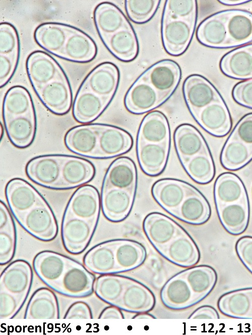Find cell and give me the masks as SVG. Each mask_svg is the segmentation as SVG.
<instances>
[{"instance_id": "40", "label": "cell", "mask_w": 252, "mask_h": 335, "mask_svg": "<svg viewBox=\"0 0 252 335\" xmlns=\"http://www.w3.org/2000/svg\"><path fill=\"white\" fill-rule=\"evenodd\" d=\"M196 37L204 46L213 48H225L227 39L226 11L207 18L199 25Z\"/></svg>"}, {"instance_id": "29", "label": "cell", "mask_w": 252, "mask_h": 335, "mask_svg": "<svg viewBox=\"0 0 252 335\" xmlns=\"http://www.w3.org/2000/svg\"><path fill=\"white\" fill-rule=\"evenodd\" d=\"M193 118L205 131L217 137L226 135L232 126L231 117L223 100L210 104Z\"/></svg>"}, {"instance_id": "5", "label": "cell", "mask_w": 252, "mask_h": 335, "mask_svg": "<svg viewBox=\"0 0 252 335\" xmlns=\"http://www.w3.org/2000/svg\"><path fill=\"white\" fill-rule=\"evenodd\" d=\"M33 279L30 264L17 260L9 264L0 276V319L13 318L29 294Z\"/></svg>"}, {"instance_id": "8", "label": "cell", "mask_w": 252, "mask_h": 335, "mask_svg": "<svg viewBox=\"0 0 252 335\" xmlns=\"http://www.w3.org/2000/svg\"><path fill=\"white\" fill-rule=\"evenodd\" d=\"M181 76L178 64L164 59L149 67L138 78L149 83L158 92L164 104L174 93Z\"/></svg>"}, {"instance_id": "55", "label": "cell", "mask_w": 252, "mask_h": 335, "mask_svg": "<svg viewBox=\"0 0 252 335\" xmlns=\"http://www.w3.org/2000/svg\"><path fill=\"white\" fill-rule=\"evenodd\" d=\"M221 4L227 6H234L250 2V1L245 0H224L219 1Z\"/></svg>"}, {"instance_id": "51", "label": "cell", "mask_w": 252, "mask_h": 335, "mask_svg": "<svg viewBox=\"0 0 252 335\" xmlns=\"http://www.w3.org/2000/svg\"><path fill=\"white\" fill-rule=\"evenodd\" d=\"M65 319H92V312L89 305L84 301H77L69 307Z\"/></svg>"}, {"instance_id": "18", "label": "cell", "mask_w": 252, "mask_h": 335, "mask_svg": "<svg viewBox=\"0 0 252 335\" xmlns=\"http://www.w3.org/2000/svg\"><path fill=\"white\" fill-rule=\"evenodd\" d=\"M119 70L110 62H104L95 67L81 85L95 94L113 99L119 81Z\"/></svg>"}, {"instance_id": "23", "label": "cell", "mask_w": 252, "mask_h": 335, "mask_svg": "<svg viewBox=\"0 0 252 335\" xmlns=\"http://www.w3.org/2000/svg\"><path fill=\"white\" fill-rule=\"evenodd\" d=\"M100 129V123L74 127L65 136V145L68 149L77 154L95 158Z\"/></svg>"}, {"instance_id": "21", "label": "cell", "mask_w": 252, "mask_h": 335, "mask_svg": "<svg viewBox=\"0 0 252 335\" xmlns=\"http://www.w3.org/2000/svg\"><path fill=\"white\" fill-rule=\"evenodd\" d=\"M112 100L100 97L81 85L73 104V116L80 123H90L103 113Z\"/></svg>"}, {"instance_id": "26", "label": "cell", "mask_w": 252, "mask_h": 335, "mask_svg": "<svg viewBox=\"0 0 252 335\" xmlns=\"http://www.w3.org/2000/svg\"><path fill=\"white\" fill-rule=\"evenodd\" d=\"M158 92L147 82L138 78L124 99L126 109L134 114H143L163 104Z\"/></svg>"}, {"instance_id": "41", "label": "cell", "mask_w": 252, "mask_h": 335, "mask_svg": "<svg viewBox=\"0 0 252 335\" xmlns=\"http://www.w3.org/2000/svg\"><path fill=\"white\" fill-rule=\"evenodd\" d=\"M167 142H170V132L166 117L159 111L149 112L141 122L137 142L161 143Z\"/></svg>"}, {"instance_id": "22", "label": "cell", "mask_w": 252, "mask_h": 335, "mask_svg": "<svg viewBox=\"0 0 252 335\" xmlns=\"http://www.w3.org/2000/svg\"><path fill=\"white\" fill-rule=\"evenodd\" d=\"M95 175V168L91 161L78 156L65 155L57 190L81 187L90 182Z\"/></svg>"}, {"instance_id": "34", "label": "cell", "mask_w": 252, "mask_h": 335, "mask_svg": "<svg viewBox=\"0 0 252 335\" xmlns=\"http://www.w3.org/2000/svg\"><path fill=\"white\" fill-rule=\"evenodd\" d=\"M73 27L61 23H44L35 29L34 40L43 49L57 57Z\"/></svg>"}, {"instance_id": "52", "label": "cell", "mask_w": 252, "mask_h": 335, "mask_svg": "<svg viewBox=\"0 0 252 335\" xmlns=\"http://www.w3.org/2000/svg\"><path fill=\"white\" fill-rule=\"evenodd\" d=\"M236 97L239 104L252 109V79L239 82L236 91Z\"/></svg>"}, {"instance_id": "47", "label": "cell", "mask_w": 252, "mask_h": 335, "mask_svg": "<svg viewBox=\"0 0 252 335\" xmlns=\"http://www.w3.org/2000/svg\"><path fill=\"white\" fill-rule=\"evenodd\" d=\"M197 3L195 0H167L162 15L172 19H197Z\"/></svg>"}, {"instance_id": "17", "label": "cell", "mask_w": 252, "mask_h": 335, "mask_svg": "<svg viewBox=\"0 0 252 335\" xmlns=\"http://www.w3.org/2000/svg\"><path fill=\"white\" fill-rule=\"evenodd\" d=\"M5 195L15 218L27 212L44 199L31 185L20 178H14L8 182Z\"/></svg>"}, {"instance_id": "43", "label": "cell", "mask_w": 252, "mask_h": 335, "mask_svg": "<svg viewBox=\"0 0 252 335\" xmlns=\"http://www.w3.org/2000/svg\"><path fill=\"white\" fill-rule=\"evenodd\" d=\"M17 245L15 222L5 203L0 201V264H9L13 259Z\"/></svg>"}, {"instance_id": "12", "label": "cell", "mask_w": 252, "mask_h": 335, "mask_svg": "<svg viewBox=\"0 0 252 335\" xmlns=\"http://www.w3.org/2000/svg\"><path fill=\"white\" fill-rule=\"evenodd\" d=\"M65 155L49 154L35 157L26 166V173L34 183L57 190Z\"/></svg>"}, {"instance_id": "45", "label": "cell", "mask_w": 252, "mask_h": 335, "mask_svg": "<svg viewBox=\"0 0 252 335\" xmlns=\"http://www.w3.org/2000/svg\"><path fill=\"white\" fill-rule=\"evenodd\" d=\"M189 177L200 184H206L215 176V165L210 150L200 153L182 164Z\"/></svg>"}, {"instance_id": "13", "label": "cell", "mask_w": 252, "mask_h": 335, "mask_svg": "<svg viewBox=\"0 0 252 335\" xmlns=\"http://www.w3.org/2000/svg\"><path fill=\"white\" fill-rule=\"evenodd\" d=\"M42 104L52 113L64 115L72 106L73 94L66 73L36 91Z\"/></svg>"}, {"instance_id": "42", "label": "cell", "mask_w": 252, "mask_h": 335, "mask_svg": "<svg viewBox=\"0 0 252 335\" xmlns=\"http://www.w3.org/2000/svg\"><path fill=\"white\" fill-rule=\"evenodd\" d=\"M215 205L229 204L247 196L240 179L231 173H224L217 178L214 186Z\"/></svg>"}, {"instance_id": "54", "label": "cell", "mask_w": 252, "mask_h": 335, "mask_svg": "<svg viewBox=\"0 0 252 335\" xmlns=\"http://www.w3.org/2000/svg\"><path fill=\"white\" fill-rule=\"evenodd\" d=\"M99 319H123L124 317L121 309L110 305L105 307L101 312Z\"/></svg>"}, {"instance_id": "15", "label": "cell", "mask_w": 252, "mask_h": 335, "mask_svg": "<svg viewBox=\"0 0 252 335\" xmlns=\"http://www.w3.org/2000/svg\"><path fill=\"white\" fill-rule=\"evenodd\" d=\"M194 188L184 181L166 178L159 180L154 183L151 193L159 206L173 216Z\"/></svg>"}, {"instance_id": "11", "label": "cell", "mask_w": 252, "mask_h": 335, "mask_svg": "<svg viewBox=\"0 0 252 335\" xmlns=\"http://www.w3.org/2000/svg\"><path fill=\"white\" fill-rule=\"evenodd\" d=\"M182 92L184 101L193 117L210 104L223 100L214 86L199 74H191L185 78Z\"/></svg>"}, {"instance_id": "46", "label": "cell", "mask_w": 252, "mask_h": 335, "mask_svg": "<svg viewBox=\"0 0 252 335\" xmlns=\"http://www.w3.org/2000/svg\"><path fill=\"white\" fill-rule=\"evenodd\" d=\"M160 2L159 0H126L125 9L132 22L144 24L153 18Z\"/></svg>"}, {"instance_id": "16", "label": "cell", "mask_w": 252, "mask_h": 335, "mask_svg": "<svg viewBox=\"0 0 252 335\" xmlns=\"http://www.w3.org/2000/svg\"><path fill=\"white\" fill-rule=\"evenodd\" d=\"M133 145L131 134L122 128L100 124L96 159L113 158L129 151Z\"/></svg>"}, {"instance_id": "4", "label": "cell", "mask_w": 252, "mask_h": 335, "mask_svg": "<svg viewBox=\"0 0 252 335\" xmlns=\"http://www.w3.org/2000/svg\"><path fill=\"white\" fill-rule=\"evenodd\" d=\"M94 292L103 301L131 313L149 312L156 304L155 295L147 286L122 275H101L95 279Z\"/></svg>"}, {"instance_id": "24", "label": "cell", "mask_w": 252, "mask_h": 335, "mask_svg": "<svg viewBox=\"0 0 252 335\" xmlns=\"http://www.w3.org/2000/svg\"><path fill=\"white\" fill-rule=\"evenodd\" d=\"M136 193L116 188L101 190V205L105 217L112 222L125 220L133 208Z\"/></svg>"}, {"instance_id": "20", "label": "cell", "mask_w": 252, "mask_h": 335, "mask_svg": "<svg viewBox=\"0 0 252 335\" xmlns=\"http://www.w3.org/2000/svg\"><path fill=\"white\" fill-rule=\"evenodd\" d=\"M98 52L95 41L86 33L74 27L58 57L76 63L92 61Z\"/></svg>"}, {"instance_id": "19", "label": "cell", "mask_w": 252, "mask_h": 335, "mask_svg": "<svg viewBox=\"0 0 252 335\" xmlns=\"http://www.w3.org/2000/svg\"><path fill=\"white\" fill-rule=\"evenodd\" d=\"M101 197L97 189L86 185L80 187L71 197L64 214L88 220L98 221Z\"/></svg>"}, {"instance_id": "35", "label": "cell", "mask_w": 252, "mask_h": 335, "mask_svg": "<svg viewBox=\"0 0 252 335\" xmlns=\"http://www.w3.org/2000/svg\"><path fill=\"white\" fill-rule=\"evenodd\" d=\"M211 213L210 206L207 200L195 187L173 216L185 223L198 225L207 222Z\"/></svg>"}, {"instance_id": "10", "label": "cell", "mask_w": 252, "mask_h": 335, "mask_svg": "<svg viewBox=\"0 0 252 335\" xmlns=\"http://www.w3.org/2000/svg\"><path fill=\"white\" fill-rule=\"evenodd\" d=\"M98 222L64 214L61 235L66 250L72 255H79L85 251L92 238Z\"/></svg>"}, {"instance_id": "2", "label": "cell", "mask_w": 252, "mask_h": 335, "mask_svg": "<svg viewBox=\"0 0 252 335\" xmlns=\"http://www.w3.org/2000/svg\"><path fill=\"white\" fill-rule=\"evenodd\" d=\"M217 281V273L210 266L187 268L164 284L160 291L161 301L171 310L188 308L205 299L213 290Z\"/></svg>"}, {"instance_id": "50", "label": "cell", "mask_w": 252, "mask_h": 335, "mask_svg": "<svg viewBox=\"0 0 252 335\" xmlns=\"http://www.w3.org/2000/svg\"><path fill=\"white\" fill-rule=\"evenodd\" d=\"M19 59L0 55V88L11 79L17 69Z\"/></svg>"}, {"instance_id": "56", "label": "cell", "mask_w": 252, "mask_h": 335, "mask_svg": "<svg viewBox=\"0 0 252 335\" xmlns=\"http://www.w3.org/2000/svg\"><path fill=\"white\" fill-rule=\"evenodd\" d=\"M133 319H155L156 318L153 315L148 313V312H143L137 313L133 317Z\"/></svg>"}, {"instance_id": "9", "label": "cell", "mask_w": 252, "mask_h": 335, "mask_svg": "<svg viewBox=\"0 0 252 335\" xmlns=\"http://www.w3.org/2000/svg\"><path fill=\"white\" fill-rule=\"evenodd\" d=\"M197 19H172L162 15L161 38L163 47L169 55L183 54L192 40Z\"/></svg>"}, {"instance_id": "33", "label": "cell", "mask_w": 252, "mask_h": 335, "mask_svg": "<svg viewBox=\"0 0 252 335\" xmlns=\"http://www.w3.org/2000/svg\"><path fill=\"white\" fill-rule=\"evenodd\" d=\"M220 312L227 316L252 319V287L227 292L220 296L217 302Z\"/></svg>"}, {"instance_id": "7", "label": "cell", "mask_w": 252, "mask_h": 335, "mask_svg": "<svg viewBox=\"0 0 252 335\" xmlns=\"http://www.w3.org/2000/svg\"><path fill=\"white\" fill-rule=\"evenodd\" d=\"M15 219L27 232L40 240L51 241L57 236V222L45 199Z\"/></svg>"}, {"instance_id": "48", "label": "cell", "mask_w": 252, "mask_h": 335, "mask_svg": "<svg viewBox=\"0 0 252 335\" xmlns=\"http://www.w3.org/2000/svg\"><path fill=\"white\" fill-rule=\"evenodd\" d=\"M20 54L18 32L9 22L0 23V54Z\"/></svg>"}, {"instance_id": "31", "label": "cell", "mask_w": 252, "mask_h": 335, "mask_svg": "<svg viewBox=\"0 0 252 335\" xmlns=\"http://www.w3.org/2000/svg\"><path fill=\"white\" fill-rule=\"evenodd\" d=\"M3 120L8 138L15 147L25 148L33 143L37 127L35 111Z\"/></svg>"}, {"instance_id": "38", "label": "cell", "mask_w": 252, "mask_h": 335, "mask_svg": "<svg viewBox=\"0 0 252 335\" xmlns=\"http://www.w3.org/2000/svg\"><path fill=\"white\" fill-rule=\"evenodd\" d=\"M24 318H59V304L55 294L45 287L36 290L27 304Z\"/></svg>"}, {"instance_id": "32", "label": "cell", "mask_w": 252, "mask_h": 335, "mask_svg": "<svg viewBox=\"0 0 252 335\" xmlns=\"http://www.w3.org/2000/svg\"><path fill=\"white\" fill-rule=\"evenodd\" d=\"M216 207L220 221L228 233L237 235L246 230L249 217L247 196L238 201Z\"/></svg>"}, {"instance_id": "49", "label": "cell", "mask_w": 252, "mask_h": 335, "mask_svg": "<svg viewBox=\"0 0 252 335\" xmlns=\"http://www.w3.org/2000/svg\"><path fill=\"white\" fill-rule=\"evenodd\" d=\"M235 249L242 263L252 274V236H244L239 238Z\"/></svg>"}, {"instance_id": "27", "label": "cell", "mask_w": 252, "mask_h": 335, "mask_svg": "<svg viewBox=\"0 0 252 335\" xmlns=\"http://www.w3.org/2000/svg\"><path fill=\"white\" fill-rule=\"evenodd\" d=\"M173 140L181 164L195 155L210 150L201 133L196 127L188 123L181 124L176 128Z\"/></svg>"}, {"instance_id": "44", "label": "cell", "mask_w": 252, "mask_h": 335, "mask_svg": "<svg viewBox=\"0 0 252 335\" xmlns=\"http://www.w3.org/2000/svg\"><path fill=\"white\" fill-rule=\"evenodd\" d=\"M35 110L33 102L29 91L21 86L9 89L4 98L3 118L15 117Z\"/></svg>"}, {"instance_id": "25", "label": "cell", "mask_w": 252, "mask_h": 335, "mask_svg": "<svg viewBox=\"0 0 252 335\" xmlns=\"http://www.w3.org/2000/svg\"><path fill=\"white\" fill-rule=\"evenodd\" d=\"M137 170L134 161L126 156L112 161L105 175L101 190L116 188L136 193Z\"/></svg>"}, {"instance_id": "6", "label": "cell", "mask_w": 252, "mask_h": 335, "mask_svg": "<svg viewBox=\"0 0 252 335\" xmlns=\"http://www.w3.org/2000/svg\"><path fill=\"white\" fill-rule=\"evenodd\" d=\"M252 160V113L243 116L227 138L220 155L226 170H239Z\"/></svg>"}, {"instance_id": "14", "label": "cell", "mask_w": 252, "mask_h": 335, "mask_svg": "<svg viewBox=\"0 0 252 335\" xmlns=\"http://www.w3.org/2000/svg\"><path fill=\"white\" fill-rule=\"evenodd\" d=\"M27 73L35 92L51 81L66 74L58 62L43 51L36 50L28 56Z\"/></svg>"}, {"instance_id": "28", "label": "cell", "mask_w": 252, "mask_h": 335, "mask_svg": "<svg viewBox=\"0 0 252 335\" xmlns=\"http://www.w3.org/2000/svg\"><path fill=\"white\" fill-rule=\"evenodd\" d=\"M170 147V142H137V155L142 171L152 177L160 175L166 166Z\"/></svg>"}, {"instance_id": "1", "label": "cell", "mask_w": 252, "mask_h": 335, "mask_svg": "<svg viewBox=\"0 0 252 335\" xmlns=\"http://www.w3.org/2000/svg\"><path fill=\"white\" fill-rule=\"evenodd\" d=\"M33 267L43 283L62 295L82 298L94 292L95 275L84 265L67 256L43 250L35 256Z\"/></svg>"}, {"instance_id": "30", "label": "cell", "mask_w": 252, "mask_h": 335, "mask_svg": "<svg viewBox=\"0 0 252 335\" xmlns=\"http://www.w3.org/2000/svg\"><path fill=\"white\" fill-rule=\"evenodd\" d=\"M101 40L111 54L121 61H132L139 54L138 38L131 24Z\"/></svg>"}, {"instance_id": "53", "label": "cell", "mask_w": 252, "mask_h": 335, "mask_svg": "<svg viewBox=\"0 0 252 335\" xmlns=\"http://www.w3.org/2000/svg\"><path fill=\"white\" fill-rule=\"evenodd\" d=\"M217 311L210 305H203L198 307L189 316L188 319H219Z\"/></svg>"}, {"instance_id": "39", "label": "cell", "mask_w": 252, "mask_h": 335, "mask_svg": "<svg viewBox=\"0 0 252 335\" xmlns=\"http://www.w3.org/2000/svg\"><path fill=\"white\" fill-rule=\"evenodd\" d=\"M220 67L226 75L238 79H252V44L226 54Z\"/></svg>"}, {"instance_id": "3", "label": "cell", "mask_w": 252, "mask_h": 335, "mask_svg": "<svg viewBox=\"0 0 252 335\" xmlns=\"http://www.w3.org/2000/svg\"><path fill=\"white\" fill-rule=\"evenodd\" d=\"M146 257V249L139 242L115 239L94 246L85 254L83 260L90 271L101 275L133 270L141 266Z\"/></svg>"}, {"instance_id": "37", "label": "cell", "mask_w": 252, "mask_h": 335, "mask_svg": "<svg viewBox=\"0 0 252 335\" xmlns=\"http://www.w3.org/2000/svg\"><path fill=\"white\" fill-rule=\"evenodd\" d=\"M94 21L100 39L110 36L131 24L116 6L108 2L101 3L96 7Z\"/></svg>"}, {"instance_id": "36", "label": "cell", "mask_w": 252, "mask_h": 335, "mask_svg": "<svg viewBox=\"0 0 252 335\" xmlns=\"http://www.w3.org/2000/svg\"><path fill=\"white\" fill-rule=\"evenodd\" d=\"M227 39L225 48L252 41V14L242 10H226Z\"/></svg>"}]
</instances>
